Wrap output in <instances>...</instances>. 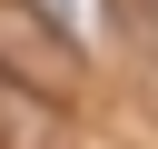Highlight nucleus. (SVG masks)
Instances as JSON below:
<instances>
[{
  "label": "nucleus",
  "instance_id": "obj_1",
  "mask_svg": "<svg viewBox=\"0 0 158 149\" xmlns=\"http://www.w3.org/2000/svg\"><path fill=\"white\" fill-rule=\"evenodd\" d=\"M40 10H49L59 30H79L89 50H109V0H40Z\"/></svg>",
  "mask_w": 158,
  "mask_h": 149
}]
</instances>
